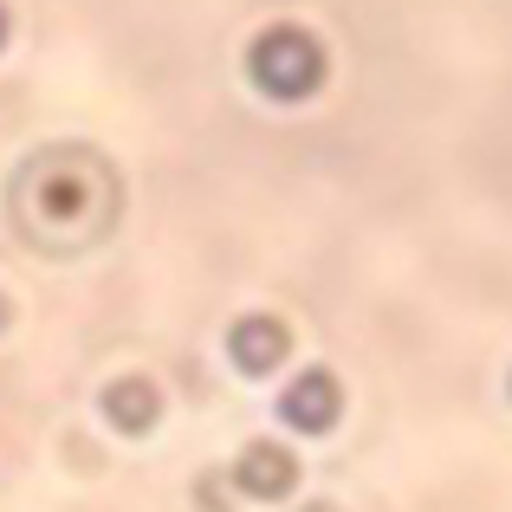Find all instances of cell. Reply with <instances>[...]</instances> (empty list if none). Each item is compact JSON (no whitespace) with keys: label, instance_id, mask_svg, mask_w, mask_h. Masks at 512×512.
I'll list each match as a JSON object with an SVG mask.
<instances>
[{"label":"cell","instance_id":"cell-2","mask_svg":"<svg viewBox=\"0 0 512 512\" xmlns=\"http://www.w3.org/2000/svg\"><path fill=\"white\" fill-rule=\"evenodd\" d=\"M247 78L279 104H299L325 85V46L305 26H266L247 46Z\"/></svg>","mask_w":512,"mask_h":512},{"label":"cell","instance_id":"cell-8","mask_svg":"<svg viewBox=\"0 0 512 512\" xmlns=\"http://www.w3.org/2000/svg\"><path fill=\"white\" fill-rule=\"evenodd\" d=\"M0 325H7V299H0Z\"/></svg>","mask_w":512,"mask_h":512},{"label":"cell","instance_id":"cell-3","mask_svg":"<svg viewBox=\"0 0 512 512\" xmlns=\"http://www.w3.org/2000/svg\"><path fill=\"white\" fill-rule=\"evenodd\" d=\"M338 409H344V389H338V376H331V370L292 376V389L279 396V415H286L299 435H325V428L338 422Z\"/></svg>","mask_w":512,"mask_h":512},{"label":"cell","instance_id":"cell-4","mask_svg":"<svg viewBox=\"0 0 512 512\" xmlns=\"http://www.w3.org/2000/svg\"><path fill=\"white\" fill-rule=\"evenodd\" d=\"M234 487L247 493V500H286V493L299 487V461H292V448H279V441H253L234 461Z\"/></svg>","mask_w":512,"mask_h":512},{"label":"cell","instance_id":"cell-5","mask_svg":"<svg viewBox=\"0 0 512 512\" xmlns=\"http://www.w3.org/2000/svg\"><path fill=\"white\" fill-rule=\"evenodd\" d=\"M227 350H234V363L247 376H266L279 357L292 350V331L279 325V318H266V312H253V318H240L234 331H227Z\"/></svg>","mask_w":512,"mask_h":512},{"label":"cell","instance_id":"cell-1","mask_svg":"<svg viewBox=\"0 0 512 512\" xmlns=\"http://www.w3.org/2000/svg\"><path fill=\"white\" fill-rule=\"evenodd\" d=\"M13 227L46 253H85L117 227V169L91 143H52L13 169Z\"/></svg>","mask_w":512,"mask_h":512},{"label":"cell","instance_id":"cell-7","mask_svg":"<svg viewBox=\"0 0 512 512\" xmlns=\"http://www.w3.org/2000/svg\"><path fill=\"white\" fill-rule=\"evenodd\" d=\"M0 39H7V7H0Z\"/></svg>","mask_w":512,"mask_h":512},{"label":"cell","instance_id":"cell-6","mask_svg":"<svg viewBox=\"0 0 512 512\" xmlns=\"http://www.w3.org/2000/svg\"><path fill=\"white\" fill-rule=\"evenodd\" d=\"M104 415H111V428H124V435H143V428H156V415H163V396H156L150 376H117V383L104 389Z\"/></svg>","mask_w":512,"mask_h":512}]
</instances>
